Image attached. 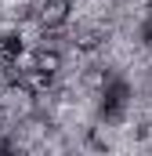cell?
I'll return each instance as SVG.
<instances>
[{"instance_id": "6da1fadb", "label": "cell", "mask_w": 152, "mask_h": 156, "mask_svg": "<svg viewBox=\"0 0 152 156\" xmlns=\"http://www.w3.org/2000/svg\"><path fill=\"white\" fill-rule=\"evenodd\" d=\"M69 0H43V7H40V22H43V29H58L65 18H69Z\"/></svg>"}, {"instance_id": "7a4b0ae2", "label": "cell", "mask_w": 152, "mask_h": 156, "mask_svg": "<svg viewBox=\"0 0 152 156\" xmlns=\"http://www.w3.org/2000/svg\"><path fill=\"white\" fill-rule=\"evenodd\" d=\"M51 80H54V73H43V69H22L18 73V87H26L29 94H43L47 87H51Z\"/></svg>"}, {"instance_id": "3957f363", "label": "cell", "mask_w": 152, "mask_h": 156, "mask_svg": "<svg viewBox=\"0 0 152 156\" xmlns=\"http://www.w3.org/2000/svg\"><path fill=\"white\" fill-rule=\"evenodd\" d=\"M22 37L18 33H4L0 37V62H18V55H22Z\"/></svg>"}, {"instance_id": "277c9868", "label": "cell", "mask_w": 152, "mask_h": 156, "mask_svg": "<svg viewBox=\"0 0 152 156\" xmlns=\"http://www.w3.org/2000/svg\"><path fill=\"white\" fill-rule=\"evenodd\" d=\"M105 37H109V33H105L102 26H91V29H80V33H76V47H80V51H94V47H98V44H102Z\"/></svg>"}, {"instance_id": "5b68a950", "label": "cell", "mask_w": 152, "mask_h": 156, "mask_svg": "<svg viewBox=\"0 0 152 156\" xmlns=\"http://www.w3.org/2000/svg\"><path fill=\"white\" fill-rule=\"evenodd\" d=\"M123 102H127V87H123V83H116L112 91L105 94V102H102V113H105V116H119Z\"/></svg>"}, {"instance_id": "8992f818", "label": "cell", "mask_w": 152, "mask_h": 156, "mask_svg": "<svg viewBox=\"0 0 152 156\" xmlns=\"http://www.w3.org/2000/svg\"><path fill=\"white\" fill-rule=\"evenodd\" d=\"M33 66H36V69H43V73H58V69H62V55H58V51L40 47L36 55H33Z\"/></svg>"}, {"instance_id": "52a82bcc", "label": "cell", "mask_w": 152, "mask_h": 156, "mask_svg": "<svg viewBox=\"0 0 152 156\" xmlns=\"http://www.w3.org/2000/svg\"><path fill=\"white\" fill-rule=\"evenodd\" d=\"M145 44H152V18H149V26H145Z\"/></svg>"}]
</instances>
